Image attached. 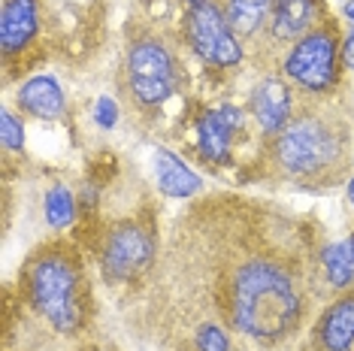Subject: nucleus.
Here are the masks:
<instances>
[{
  "instance_id": "nucleus-1",
  "label": "nucleus",
  "mask_w": 354,
  "mask_h": 351,
  "mask_svg": "<svg viewBox=\"0 0 354 351\" xmlns=\"http://www.w3.org/2000/svg\"><path fill=\"white\" fill-rule=\"evenodd\" d=\"M230 318L254 339H279L300 318L294 273L276 258L243 260L230 276Z\"/></svg>"
},
{
  "instance_id": "nucleus-2",
  "label": "nucleus",
  "mask_w": 354,
  "mask_h": 351,
  "mask_svg": "<svg viewBox=\"0 0 354 351\" xmlns=\"http://www.w3.org/2000/svg\"><path fill=\"white\" fill-rule=\"evenodd\" d=\"M28 294L37 312L55 330L70 333L82 321V291H79V267L64 245L37 254L28 269Z\"/></svg>"
},
{
  "instance_id": "nucleus-3",
  "label": "nucleus",
  "mask_w": 354,
  "mask_h": 351,
  "mask_svg": "<svg viewBox=\"0 0 354 351\" xmlns=\"http://www.w3.org/2000/svg\"><path fill=\"white\" fill-rule=\"evenodd\" d=\"M272 151L285 173L297 176V179H315V176H324L333 167H339L342 137L324 118L300 115L276 133Z\"/></svg>"
},
{
  "instance_id": "nucleus-4",
  "label": "nucleus",
  "mask_w": 354,
  "mask_h": 351,
  "mask_svg": "<svg viewBox=\"0 0 354 351\" xmlns=\"http://www.w3.org/2000/svg\"><path fill=\"white\" fill-rule=\"evenodd\" d=\"M127 82L136 103L142 106H160L176 88L173 58L158 39H142L127 55Z\"/></svg>"
},
{
  "instance_id": "nucleus-5",
  "label": "nucleus",
  "mask_w": 354,
  "mask_h": 351,
  "mask_svg": "<svg viewBox=\"0 0 354 351\" xmlns=\"http://www.w3.org/2000/svg\"><path fill=\"white\" fill-rule=\"evenodd\" d=\"M285 76L309 91H324L336 79V39L327 30H309L285 58Z\"/></svg>"
},
{
  "instance_id": "nucleus-6",
  "label": "nucleus",
  "mask_w": 354,
  "mask_h": 351,
  "mask_svg": "<svg viewBox=\"0 0 354 351\" xmlns=\"http://www.w3.org/2000/svg\"><path fill=\"white\" fill-rule=\"evenodd\" d=\"M188 37L197 55L215 67H230L243 58V46H239L236 34H233L230 21L224 19V12L209 0L191 10L188 15Z\"/></svg>"
},
{
  "instance_id": "nucleus-7",
  "label": "nucleus",
  "mask_w": 354,
  "mask_h": 351,
  "mask_svg": "<svg viewBox=\"0 0 354 351\" xmlns=\"http://www.w3.org/2000/svg\"><path fill=\"white\" fill-rule=\"evenodd\" d=\"M151 254H155L151 230L142 227L140 221H124L112 227V234L103 243V269L112 278H131L149 267Z\"/></svg>"
},
{
  "instance_id": "nucleus-8",
  "label": "nucleus",
  "mask_w": 354,
  "mask_h": 351,
  "mask_svg": "<svg viewBox=\"0 0 354 351\" xmlns=\"http://www.w3.org/2000/svg\"><path fill=\"white\" fill-rule=\"evenodd\" d=\"M243 127V113L236 106L206 109L197 122V142L209 161H224L230 149V137Z\"/></svg>"
},
{
  "instance_id": "nucleus-9",
  "label": "nucleus",
  "mask_w": 354,
  "mask_h": 351,
  "mask_svg": "<svg viewBox=\"0 0 354 351\" xmlns=\"http://www.w3.org/2000/svg\"><path fill=\"white\" fill-rule=\"evenodd\" d=\"M291 88L281 82L279 76H267L261 85H257L254 97H252V109H254V118L257 124L263 127L267 133H279L281 127L288 124L291 118Z\"/></svg>"
},
{
  "instance_id": "nucleus-10",
  "label": "nucleus",
  "mask_w": 354,
  "mask_h": 351,
  "mask_svg": "<svg viewBox=\"0 0 354 351\" xmlns=\"http://www.w3.org/2000/svg\"><path fill=\"white\" fill-rule=\"evenodd\" d=\"M37 34V3L34 0H10L3 6V19H0V43L3 52H21Z\"/></svg>"
},
{
  "instance_id": "nucleus-11",
  "label": "nucleus",
  "mask_w": 354,
  "mask_h": 351,
  "mask_svg": "<svg viewBox=\"0 0 354 351\" xmlns=\"http://www.w3.org/2000/svg\"><path fill=\"white\" fill-rule=\"evenodd\" d=\"M19 103L37 118H58L64 113V94L52 76H34L21 85Z\"/></svg>"
},
{
  "instance_id": "nucleus-12",
  "label": "nucleus",
  "mask_w": 354,
  "mask_h": 351,
  "mask_svg": "<svg viewBox=\"0 0 354 351\" xmlns=\"http://www.w3.org/2000/svg\"><path fill=\"white\" fill-rule=\"evenodd\" d=\"M312 19H315V0H272V34L279 39L306 37Z\"/></svg>"
},
{
  "instance_id": "nucleus-13",
  "label": "nucleus",
  "mask_w": 354,
  "mask_h": 351,
  "mask_svg": "<svg viewBox=\"0 0 354 351\" xmlns=\"http://www.w3.org/2000/svg\"><path fill=\"white\" fill-rule=\"evenodd\" d=\"M321 342L327 351H348L354 345V294L333 303L321 318Z\"/></svg>"
},
{
  "instance_id": "nucleus-14",
  "label": "nucleus",
  "mask_w": 354,
  "mask_h": 351,
  "mask_svg": "<svg viewBox=\"0 0 354 351\" xmlns=\"http://www.w3.org/2000/svg\"><path fill=\"white\" fill-rule=\"evenodd\" d=\"M155 173H158V188L164 191L167 197H191L200 191V179L173 155V151H158Z\"/></svg>"
},
{
  "instance_id": "nucleus-15",
  "label": "nucleus",
  "mask_w": 354,
  "mask_h": 351,
  "mask_svg": "<svg viewBox=\"0 0 354 351\" xmlns=\"http://www.w3.org/2000/svg\"><path fill=\"white\" fill-rule=\"evenodd\" d=\"M321 263H324V273L333 288L351 285L354 282V239H342V243L327 245L324 254H321Z\"/></svg>"
},
{
  "instance_id": "nucleus-16",
  "label": "nucleus",
  "mask_w": 354,
  "mask_h": 351,
  "mask_svg": "<svg viewBox=\"0 0 354 351\" xmlns=\"http://www.w3.org/2000/svg\"><path fill=\"white\" fill-rule=\"evenodd\" d=\"M272 10V0H230L227 6V21L236 34H254L257 25L263 21V15Z\"/></svg>"
},
{
  "instance_id": "nucleus-17",
  "label": "nucleus",
  "mask_w": 354,
  "mask_h": 351,
  "mask_svg": "<svg viewBox=\"0 0 354 351\" xmlns=\"http://www.w3.org/2000/svg\"><path fill=\"white\" fill-rule=\"evenodd\" d=\"M73 212H76V200L70 194V188L64 185H55L49 194H46V221L52 227H67L73 221Z\"/></svg>"
},
{
  "instance_id": "nucleus-18",
  "label": "nucleus",
  "mask_w": 354,
  "mask_h": 351,
  "mask_svg": "<svg viewBox=\"0 0 354 351\" xmlns=\"http://www.w3.org/2000/svg\"><path fill=\"white\" fill-rule=\"evenodd\" d=\"M0 140H3V149L10 151H19L21 146H25V131H21V122L15 118L12 113H3V118H0Z\"/></svg>"
},
{
  "instance_id": "nucleus-19",
  "label": "nucleus",
  "mask_w": 354,
  "mask_h": 351,
  "mask_svg": "<svg viewBox=\"0 0 354 351\" xmlns=\"http://www.w3.org/2000/svg\"><path fill=\"white\" fill-rule=\"evenodd\" d=\"M197 345L200 351H227V336L218 324H206L197 336Z\"/></svg>"
},
{
  "instance_id": "nucleus-20",
  "label": "nucleus",
  "mask_w": 354,
  "mask_h": 351,
  "mask_svg": "<svg viewBox=\"0 0 354 351\" xmlns=\"http://www.w3.org/2000/svg\"><path fill=\"white\" fill-rule=\"evenodd\" d=\"M94 122H97L100 127H112L118 122V106L109 97H100L97 106H94Z\"/></svg>"
},
{
  "instance_id": "nucleus-21",
  "label": "nucleus",
  "mask_w": 354,
  "mask_h": 351,
  "mask_svg": "<svg viewBox=\"0 0 354 351\" xmlns=\"http://www.w3.org/2000/svg\"><path fill=\"white\" fill-rule=\"evenodd\" d=\"M342 55H345V64H348V67H354V37L348 39V43H345Z\"/></svg>"
},
{
  "instance_id": "nucleus-22",
  "label": "nucleus",
  "mask_w": 354,
  "mask_h": 351,
  "mask_svg": "<svg viewBox=\"0 0 354 351\" xmlns=\"http://www.w3.org/2000/svg\"><path fill=\"white\" fill-rule=\"evenodd\" d=\"M348 200H351V206H354V179L348 182Z\"/></svg>"
},
{
  "instance_id": "nucleus-23",
  "label": "nucleus",
  "mask_w": 354,
  "mask_h": 351,
  "mask_svg": "<svg viewBox=\"0 0 354 351\" xmlns=\"http://www.w3.org/2000/svg\"><path fill=\"white\" fill-rule=\"evenodd\" d=\"M191 3H197V6H200V3H209V0H191Z\"/></svg>"
},
{
  "instance_id": "nucleus-24",
  "label": "nucleus",
  "mask_w": 354,
  "mask_h": 351,
  "mask_svg": "<svg viewBox=\"0 0 354 351\" xmlns=\"http://www.w3.org/2000/svg\"><path fill=\"white\" fill-rule=\"evenodd\" d=\"M348 12H351V15H354V3H348Z\"/></svg>"
}]
</instances>
